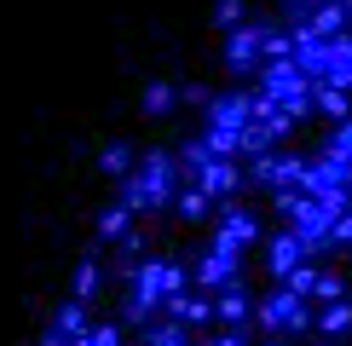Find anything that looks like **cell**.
<instances>
[{
  "instance_id": "obj_2",
  "label": "cell",
  "mask_w": 352,
  "mask_h": 346,
  "mask_svg": "<svg viewBox=\"0 0 352 346\" xmlns=\"http://www.w3.org/2000/svg\"><path fill=\"white\" fill-rule=\"evenodd\" d=\"M260 86L277 98V110H283L289 122H300V115L312 110V81L295 69V58H289V64H266L260 69Z\"/></svg>"
},
{
  "instance_id": "obj_22",
  "label": "cell",
  "mask_w": 352,
  "mask_h": 346,
  "mask_svg": "<svg viewBox=\"0 0 352 346\" xmlns=\"http://www.w3.org/2000/svg\"><path fill=\"white\" fill-rule=\"evenodd\" d=\"M214 23L226 29V35H231V29H243V0H214Z\"/></svg>"
},
{
  "instance_id": "obj_10",
  "label": "cell",
  "mask_w": 352,
  "mask_h": 346,
  "mask_svg": "<svg viewBox=\"0 0 352 346\" xmlns=\"http://www.w3.org/2000/svg\"><path fill=\"white\" fill-rule=\"evenodd\" d=\"M248 317H254V300H248V288L237 283V288H226V295L214 300V323L219 329H243Z\"/></svg>"
},
{
  "instance_id": "obj_27",
  "label": "cell",
  "mask_w": 352,
  "mask_h": 346,
  "mask_svg": "<svg viewBox=\"0 0 352 346\" xmlns=\"http://www.w3.org/2000/svg\"><path fill=\"white\" fill-rule=\"evenodd\" d=\"M179 98H185V104H202V110H208V98H214V93H208L202 81H185V86H179Z\"/></svg>"
},
{
  "instance_id": "obj_15",
  "label": "cell",
  "mask_w": 352,
  "mask_h": 346,
  "mask_svg": "<svg viewBox=\"0 0 352 346\" xmlns=\"http://www.w3.org/2000/svg\"><path fill=\"white\" fill-rule=\"evenodd\" d=\"M139 168V156H133V144H122V139H110L104 150H98V173H110V179H127V173Z\"/></svg>"
},
{
  "instance_id": "obj_14",
  "label": "cell",
  "mask_w": 352,
  "mask_h": 346,
  "mask_svg": "<svg viewBox=\"0 0 352 346\" xmlns=\"http://www.w3.org/2000/svg\"><path fill=\"white\" fill-rule=\"evenodd\" d=\"M312 110H324L329 115V122L335 127H341V122H352V93H346V86H312Z\"/></svg>"
},
{
  "instance_id": "obj_17",
  "label": "cell",
  "mask_w": 352,
  "mask_h": 346,
  "mask_svg": "<svg viewBox=\"0 0 352 346\" xmlns=\"http://www.w3.org/2000/svg\"><path fill=\"white\" fill-rule=\"evenodd\" d=\"M139 346H190V329L173 323V317H162V323H144Z\"/></svg>"
},
{
  "instance_id": "obj_9",
  "label": "cell",
  "mask_w": 352,
  "mask_h": 346,
  "mask_svg": "<svg viewBox=\"0 0 352 346\" xmlns=\"http://www.w3.org/2000/svg\"><path fill=\"white\" fill-rule=\"evenodd\" d=\"M168 317H173V323H214V300L208 295H202V288H185V295H173L168 300Z\"/></svg>"
},
{
  "instance_id": "obj_4",
  "label": "cell",
  "mask_w": 352,
  "mask_h": 346,
  "mask_svg": "<svg viewBox=\"0 0 352 346\" xmlns=\"http://www.w3.org/2000/svg\"><path fill=\"white\" fill-rule=\"evenodd\" d=\"M254 242H260V220L243 208V202H226V208H219V225H214V254L243 260Z\"/></svg>"
},
{
  "instance_id": "obj_1",
  "label": "cell",
  "mask_w": 352,
  "mask_h": 346,
  "mask_svg": "<svg viewBox=\"0 0 352 346\" xmlns=\"http://www.w3.org/2000/svg\"><path fill=\"white\" fill-rule=\"evenodd\" d=\"M179 156H168V150H151V156H139V168L122 179V202L133 214H162L173 196H179Z\"/></svg>"
},
{
  "instance_id": "obj_13",
  "label": "cell",
  "mask_w": 352,
  "mask_h": 346,
  "mask_svg": "<svg viewBox=\"0 0 352 346\" xmlns=\"http://www.w3.org/2000/svg\"><path fill=\"white\" fill-rule=\"evenodd\" d=\"M197 185H202L208 196H231V191L243 185V168H237V162H208V168L197 173Z\"/></svg>"
},
{
  "instance_id": "obj_11",
  "label": "cell",
  "mask_w": 352,
  "mask_h": 346,
  "mask_svg": "<svg viewBox=\"0 0 352 346\" xmlns=\"http://www.w3.org/2000/svg\"><path fill=\"white\" fill-rule=\"evenodd\" d=\"M93 231H98V242H127V237H133V208H127V202H110V208H98Z\"/></svg>"
},
{
  "instance_id": "obj_29",
  "label": "cell",
  "mask_w": 352,
  "mask_h": 346,
  "mask_svg": "<svg viewBox=\"0 0 352 346\" xmlns=\"http://www.w3.org/2000/svg\"><path fill=\"white\" fill-rule=\"evenodd\" d=\"M214 346H248V341H243V329H219Z\"/></svg>"
},
{
  "instance_id": "obj_12",
  "label": "cell",
  "mask_w": 352,
  "mask_h": 346,
  "mask_svg": "<svg viewBox=\"0 0 352 346\" xmlns=\"http://www.w3.org/2000/svg\"><path fill=\"white\" fill-rule=\"evenodd\" d=\"M52 329L69 335V346H76L87 329H93V323H87V300H58V306H52Z\"/></svg>"
},
{
  "instance_id": "obj_6",
  "label": "cell",
  "mask_w": 352,
  "mask_h": 346,
  "mask_svg": "<svg viewBox=\"0 0 352 346\" xmlns=\"http://www.w3.org/2000/svg\"><path fill=\"white\" fill-rule=\"evenodd\" d=\"M226 64L231 69H260L266 64V23H243L226 35Z\"/></svg>"
},
{
  "instance_id": "obj_26",
  "label": "cell",
  "mask_w": 352,
  "mask_h": 346,
  "mask_svg": "<svg viewBox=\"0 0 352 346\" xmlns=\"http://www.w3.org/2000/svg\"><path fill=\"white\" fill-rule=\"evenodd\" d=\"M352 242V214H335V225H329V249H346Z\"/></svg>"
},
{
  "instance_id": "obj_18",
  "label": "cell",
  "mask_w": 352,
  "mask_h": 346,
  "mask_svg": "<svg viewBox=\"0 0 352 346\" xmlns=\"http://www.w3.org/2000/svg\"><path fill=\"white\" fill-rule=\"evenodd\" d=\"M318 329H324L329 341H341L346 329H352V300H335V306H324V312H318Z\"/></svg>"
},
{
  "instance_id": "obj_25",
  "label": "cell",
  "mask_w": 352,
  "mask_h": 346,
  "mask_svg": "<svg viewBox=\"0 0 352 346\" xmlns=\"http://www.w3.org/2000/svg\"><path fill=\"white\" fill-rule=\"evenodd\" d=\"M324 150H335V156H341V162H352V122H341V127H335Z\"/></svg>"
},
{
  "instance_id": "obj_33",
  "label": "cell",
  "mask_w": 352,
  "mask_h": 346,
  "mask_svg": "<svg viewBox=\"0 0 352 346\" xmlns=\"http://www.w3.org/2000/svg\"><path fill=\"white\" fill-rule=\"evenodd\" d=\"M346 12H352V6H346Z\"/></svg>"
},
{
  "instance_id": "obj_5",
  "label": "cell",
  "mask_w": 352,
  "mask_h": 346,
  "mask_svg": "<svg viewBox=\"0 0 352 346\" xmlns=\"http://www.w3.org/2000/svg\"><path fill=\"white\" fill-rule=\"evenodd\" d=\"M254 122V86H231V93L208 98V127L214 133H243Z\"/></svg>"
},
{
  "instance_id": "obj_28",
  "label": "cell",
  "mask_w": 352,
  "mask_h": 346,
  "mask_svg": "<svg viewBox=\"0 0 352 346\" xmlns=\"http://www.w3.org/2000/svg\"><path fill=\"white\" fill-rule=\"evenodd\" d=\"M93 346H122V329L116 323H93Z\"/></svg>"
},
{
  "instance_id": "obj_7",
  "label": "cell",
  "mask_w": 352,
  "mask_h": 346,
  "mask_svg": "<svg viewBox=\"0 0 352 346\" xmlns=\"http://www.w3.org/2000/svg\"><path fill=\"white\" fill-rule=\"evenodd\" d=\"M306 254H312V249H306V237H300L295 225H283V231H277V237L266 242V271H272L277 283H283L295 266H306Z\"/></svg>"
},
{
  "instance_id": "obj_31",
  "label": "cell",
  "mask_w": 352,
  "mask_h": 346,
  "mask_svg": "<svg viewBox=\"0 0 352 346\" xmlns=\"http://www.w3.org/2000/svg\"><path fill=\"white\" fill-rule=\"evenodd\" d=\"M341 6H352V0H341Z\"/></svg>"
},
{
  "instance_id": "obj_24",
  "label": "cell",
  "mask_w": 352,
  "mask_h": 346,
  "mask_svg": "<svg viewBox=\"0 0 352 346\" xmlns=\"http://www.w3.org/2000/svg\"><path fill=\"white\" fill-rule=\"evenodd\" d=\"M248 179H254V185H277V150L254 156V162H248Z\"/></svg>"
},
{
  "instance_id": "obj_19",
  "label": "cell",
  "mask_w": 352,
  "mask_h": 346,
  "mask_svg": "<svg viewBox=\"0 0 352 346\" xmlns=\"http://www.w3.org/2000/svg\"><path fill=\"white\" fill-rule=\"evenodd\" d=\"M173 98H179V86L173 81H144V93H139V104H144V115H162Z\"/></svg>"
},
{
  "instance_id": "obj_21",
  "label": "cell",
  "mask_w": 352,
  "mask_h": 346,
  "mask_svg": "<svg viewBox=\"0 0 352 346\" xmlns=\"http://www.w3.org/2000/svg\"><path fill=\"white\" fill-rule=\"evenodd\" d=\"M318 277H324V271H318V266H295V271H289V277L283 283H277V288H289V295H318Z\"/></svg>"
},
{
  "instance_id": "obj_3",
  "label": "cell",
  "mask_w": 352,
  "mask_h": 346,
  "mask_svg": "<svg viewBox=\"0 0 352 346\" xmlns=\"http://www.w3.org/2000/svg\"><path fill=\"white\" fill-rule=\"evenodd\" d=\"M260 329H272V335H300V329H318V312H306L300 295H289V288H272L266 300L254 306Z\"/></svg>"
},
{
  "instance_id": "obj_32",
  "label": "cell",
  "mask_w": 352,
  "mask_h": 346,
  "mask_svg": "<svg viewBox=\"0 0 352 346\" xmlns=\"http://www.w3.org/2000/svg\"><path fill=\"white\" fill-rule=\"evenodd\" d=\"M329 346H341V341H329Z\"/></svg>"
},
{
  "instance_id": "obj_30",
  "label": "cell",
  "mask_w": 352,
  "mask_h": 346,
  "mask_svg": "<svg viewBox=\"0 0 352 346\" xmlns=\"http://www.w3.org/2000/svg\"><path fill=\"white\" fill-rule=\"evenodd\" d=\"M266 346H289V335H272V341H266Z\"/></svg>"
},
{
  "instance_id": "obj_23",
  "label": "cell",
  "mask_w": 352,
  "mask_h": 346,
  "mask_svg": "<svg viewBox=\"0 0 352 346\" xmlns=\"http://www.w3.org/2000/svg\"><path fill=\"white\" fill-rule=\"evenodd\" d=\"M318 300H324V306L346 300V277H341V271H324V277H318Z\"/></svg>"
},
{
  "instance_id": "obj_16",
  "label": "cell",
  "mask_w": 352,
  "mask_h": 346,
  "mask_svg": "<svg viewBox=\"0 0 352 346\" xmlns=\"http://www.w3.org/2000/svg\"><path fill=\"white\" fill-rule=\"evenodd\" d=\"M173 208H179V220L202 225V220H208V208H214V196L202 191V185H179V196H173Z\"/></svg>"
},
{
  "instance_id": "obj_8",
  "label": "cell",
  "mask_w": 352,
  "mask_h": 346,
  "mask_svg": "<svg viewBox=\"0 0 352 346\" xmlns=\"http://www.w3.org/2000/svg\"><path fill=\"white\" fill-rule=\"evenodd\" d=\"M243 283V260H231V254H202L197 260V288H219V295H226V288H237Z\"/></svg>"
},
{
  "instance_id": "obj_20",
  "label": "cell",
  "mask_w": 352,
  "mask_h": 346,
  "mask_svg": "<svg viewBox=\"0 0 352 346\" xmlns=\"http://www.w3.org/2000/svg\"><path fill=\"white\" fill-rule=\"evenodd\" d=\"M93 295H98V260H93V254H81L76 283H69V300H93Z\"/></svg>"
}]
</instances>
